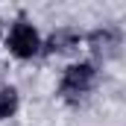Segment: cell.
I'll return each mask as SVG.
<instances>
[{
	"instance_id": "cell-1",
	"label": "cell",
	"mask_w": 126,
	"mask_h": 126,
	"mask_svg": "<svg viewBox=\"0 0 126 126\" xmlns=\"http://www.w3.org/2000/svg\"><path fill=\"white\" fill-rule=\"evenodd\" d=\"M94 76H97V70H94V64H70L67 70H64V76H62V94L67 97V100H73V97H82L91 85H94Z\"/></svg>"
},
{
	"instance_id": "cell-2",
	"label": "cell",
	"mask_w": 126,
	"mask_h": 126,
	"mask_svg": "<svg viewBox=\"0 0 126 126\" xmlns=\"http://www.w3.org/2000/svg\"><path fill=\"white\" fill-rule=\"evenodd\" d=\"M38 47H41V38H38V32H35L32 24L21 21V24L12 27V32H9V50L18 59H32L38 53Z\"/></svg>"
},
{
	"instance_id": "cell-3",
	"label": "cell",
	"mask_w": 126,
	"mask_h": 126,
	"mask_svg": "<svg viewBox=\"0 0 126 126\" xmlns=\"http://www.w3.org/2000/svg\"><path fill=\"white\" fill-rule=\"evenodd\" d=\"M73 47H76V35L73 32H56L47 41V53H67Z\"/></svg>"
},
{
	"instance_id": "cell-4",
	"label": "cell",
	"mask_w": 126,
	"mask_h": 126,
	"mask_svg": "<svg viewBox=\"0 0 126 126\" xmlns=\"http://www.w3.org/2000/svg\"><path fill=\"white\" fill-rule=\"evenodd\" d=\"M15 109H18V94H15L12 88H3V91H0V120H3V117H12Z\"/></svg>"
},
{
	"instance_id": "cell-5",
	"label": "cell",
	"mask_w": 126,
	"mask_h": 126,
	"mask_svg": "<svg viewBox=\"0 0 126 126\" xmlns=\"http://www.w3.org/2000/svg\"><path fill=\"white\" fill-rule=\"evenodd\" d=\"M91 44H94V53H111V44H117L114 32H94L91 35Z\"/></svg>"
}]
</instances>
